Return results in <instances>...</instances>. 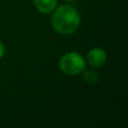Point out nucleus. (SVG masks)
<instances>
[{
  "mask_svg": "<svg viewBox=\"0 0 128 128\" xmlns=\"http://www.w3.org/2000/svg\"><path fill=\"white\" fill-rule=\"evenodd\" d=\"M34 5L38 11L47 14L55 10L57 0H34Z\"/></svg>",
  "mask_w": 128,
  "mask_h": 128,
  "instance_id": "4",
  "label": "nucleus"
},
{
  "mask_svg": "<svg viewBox=\"0 0 128 128\" xmlns=\"http://www.w3.org/2000/svg\"><path fill=\"white\" fill-rule=\"evenodd\" d=\"M80 15L71 5H61L54 11L51 19L52 26L59 34H72L80 26Z\"/></svg>",
  "mask_w": 128,
  "mask_h": 128,
  "instance_id": "1",
  "label": "nucleus"
},
{
  "mask_svg": "<svg viewBox=\"0 0 128 128\" xmlns=\"http://www.w3.org/2000/svg\"><path fill=\"white\" fill-rule=\"evenodd\" d=\"M65 1H67V2H70V1H73V0H65Z\"/></svg>",
  "mask_w": 128,
  "mask_h": 128,
  "instance_id": "7",
  "label": "nucleus"
},
{
  "mask_svg": "<svg viewBox=\"0 0 128 128\" xmlns=\"http://www.w3.org/2000/svg\"><path fill=\"white\" fill-rule=\"evenodd\" d=\"M107 59L106 52L101 48H93L87 53V61L93 67L102 66Z\"/></svg>",
  "mask_w": 128,
  "mask_h": 128,
  "instance_id": "3",
  "label": "nucleus"
},
{
  "mask_svg": "<svg viewBox=\"0 0 128 128\" xmlns=\"http://www.w3.org/2000/svg\"><path fill=\"white\" fill-rule=\"evenodd\" d=\"M85 66L84 58L77 52H68L64 54L59 61L60 70L67 75H78L84 71Z\"/></svg>",
  "mask_w": 128,
  "mask_h": 128,
  "instance_id": "2",
  "label": "nucleus"
},
{
  "mask_svg": "<svg viewBox=\"0 0 128 128\" xmlns=\"http://www.w3.org/2000/svg\"><path fill=\"white\" fill-rule=\"evenodd\" d=\"M83 79L89 84H94L98 80V74L94 70H86L83 73Z\"/></svg>",
  "mask_w": 128,
  "mask_h": 128,
  "instance_id": "5",
  "label": "nucleus"
},
{
  "mask_svg": "<svg viewBox=\"0 0 128 128\" xmlns=\"http://www.w3.org/2000/svg\"><path fill=\"white\" fill-rule=\"evenodd\" d=\"M4 53H5V48H4V45H3V43L0 41V59L3 57Z\"/></svg>",
  "mask_w": 128,
  "mask_h": 128,
  "instance_id": "6",
  "label": "nucleus"
}]
</instances>
